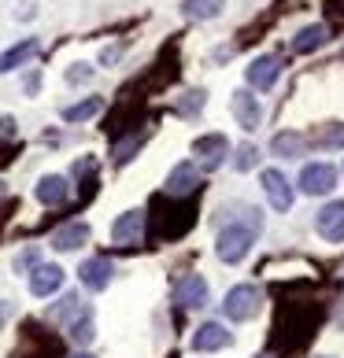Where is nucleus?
Masks as SVG:
<instances>
[{"label": "nucleus", "instance_id": "f257e3e1", "mask_svg": "<svg viewBox=\"0 0 344 358\" xmlns=\"http://www.w3.org/2000/svg\"><path fill=\"white\" fill-rule=\"evenodd\" d=\"M263 307V288L256 285H237L226 292V303H222V310H226L230 322H248V317H256Z\"/></svg>", "mask_w": 344, "mask_h": 358}, {"label": "nucleus", "instance_id": "f03ea898", "mask_svg": "<svg viewBox=\"0 0 344 358\" xmlns=\"http://www.w3.org/2000/svg\"><path fill=\"white\" fill-rule=\"evenodd\" d=\"M259 229L256 225H226V229L219 233V259L222 262H241L245 255H248V248H252V236H256Z\"/></svg>", "mask_w": 344, "mask_h": 358}, {"label": "nucleus", "instance_id": "7ed1b4c3", "mask_svg": "<svg viewBox=\"0 0 344 358\" xmlns=\"http://www.w3.org/2000/svg\"><path fill=\"white\" fill-rule=\"evenodd\" d=\"M337 189V170L329 163H308L300 170V192L303 196H326Z\"/></svg>", "mask_w": 344, "mask_h": 358}, {"label": "nucleus", "instance_id": "20e7f679", "mask_svg": "<svg viewBox=\"0 0 344 358\" xmlns=\"http://www.w3.org/2000/svg\"><path fill=\"white\" fill-rule=\"evenodd\" d=\"M78 277H82V285L89 292H104L111 285V277H115V266H111V259L92 255V259H85L82 266H78Z\"/></svg>", "mask_w": 344, "mask_h": 358}, {"label": "nucleus", "instance_id": "39448f33", "mask_svg": "<svg viewBox=\"0 0 344 358\" xmlns=\"http://www.w3.org/2000/svg\"><path fill=\"white\" fill-rule=\"evenodd\" d=\"M193 152L200 155V166L204 170H219L222 163H226V152H230V141L222 134H207V137H196Z\"/></svg>", "mask_w": 344, "mask_h": 358}, {"label": "nucleus", "instance_id": "423d86ee", "mask_svg": "<svg viewBox=\"0 0 344 358\" xmlns=\"http://www.w3.org/2000/svg\"><path fill=\"white\" fill-rule=\"evenodd\" d=\"M174 303H181L185 310H200V307H207V281H204L200 273L181 277L178 288H174Z\"/></svg>", "mask_w": 344, "mask_h": 358}, {"label": "nucleus", "instance_id": "0eeeda50", "mask_svg": "<svg viewBox=\"0 0 344 358\" xmlns=\"http://www.w3.org/2000/svg\"><path fill=\"white\" fill-rule=\"evenodd\" d=\"M263 192H267V200H270V207L274 210H289L293 207V185L285 181V174L282 170H263Z\"/></svg>", "mask_w": 344, "mask_h": 358}, {"label": "nucleus", "instance_id": "6e6552de", "mask_svg": "<svg viewBox=\"0 0 344 358\" xmlns=\"http://www.w3.org/2000/svg\"><path fill=\"white\" fill-rule=\"evenodd\" d=\"M141 236H144V210H126V215H118L115 225H111V241L115 244H141Z\"/></svg>", "mask_w": 344, "mask_h": 358}, {"label": "nucleus", "instance_id": "1a4fd4ad", "mask_svg": "<svg viewBox=\"0 0 344 358\" xmlns=\"http://www.w3.org/2000/svg\"><path fill=\"white\" fill-rule=\"evenodd\" d=\"M315 229H319V236H326V241H344V200H333L326 203L319 215H315Z\"/></svg>", "mask_w": 344, "mask_h": 358}, {"label": "nucleus", "instance_id": "9d476101", "mask_svg": "<svg viewBox=\"0 0 344 358\" xmlns=\"http://www.w3.org/2000/svg\"><path fill=\"white\" fill-rule=\"evenodd\" d=\"M277 74H282V59H277V56H256V59H252V67L245 71L248 85L259 89V92H267V89L277 82Z\"/></svg>", "mask_w": 344, "mask_h": 358}, {"label": "nucleus", "instance_id": "9b49d317", "mask_svg": "<svg viewBox=\"0 0 344 358\" xmlns=\"http://www.w3.org/2000/svg\"><path fill=\"white\" fill-rule=\"evenodd\" d=\"M230 103H233V115H237V122H241V129H248V134H252V129H259L263 108H259V100L252 96V92H248V89H237Z\"/></svg>", "mask_w": 344, "mask_h": 358}, {"label": "nucleus", "instance_id": "f8f14e48", "mask_svg": "<svg viewBox=\"0 0 344 358\" xmlns=\"http://www.w3.org/2000/svg\"><path fill=\"white\" fill-rule=\"evenodd\" d=\"M63 285V270L56 266V262H37L34 266V273H30V292L34 296H52V292H56Z\"/></svg>", "mask_w": 344, "mask_h": 358}, {"label": "nucleus", "instance_id": "ddd939ff", "mask_svg": "<svg viewBox=\"0 0 344 358\" xmlns=\"http://www.w3.org/2000/svg\"><path fill=\"white\" fill-rule=\"evenodd\" d=\"M34 196H37V203H45V207H60V203H67V196H71V185H67V178H60V174H48V178H41V181H37Z\"/></svg>", "mask_w": 344, "mask_h": 358}, {"label": "nucleus", "instance_id": "4468645a", "mask_svg": "<svg viewBox=\"0 0 344 358\" xmlns=\"http://www.w3.org/2000/svg\"><path fill=\"white\" fill-rule=\"evenodd\" d=\"M230 333H226V325H219V322H207L200 325L193 333V351H222V348H230Z\"/></svg>", "mask_w": 344, "mask_h": 358}, {"label": "nucleus", "instance_id": "2eb2a0df", "mask_svg": "<svg viewBox=\"0 0 344 358\" xmlns=\"http://www.w3.org/2000/svg\"><path fill=\"white\" fill-rule=\"evenodd\" d=\"M85 314H89V307L82 303V296H78V292H67V296H63L56 307L48 310L52 322H63V325H74L78 317H85Z\"/></svg>", "mask_w": 344, "mask_h": 358}, {"label": "nucleus", "instance_id": "dca6fc26", "mask_svg": "<svg viewBox=\"0 0 344 358\" xmlns=\"http://www.w3.org/2000/svg\"><path fill=\"white\" fill-rule=\"evenodd\" d=\"M89 241V225L85 222H71V225H63V229L52 233V248L56 251H78Z\"/></svg>", "mask_w": 344, "mask_h": 358}, {"label": "nucleus", "instance_id": "f3484780", "mask_svg": "<svg viewBox=\"0 0 344 358\" xmlns=\"http://www.w3.org/2000/svg\"><path fill=\"white\" fill-rule=\"evenodd\" d=\"M37 37H26V41H19V45H11L8 52H0V74H8V71H15V67H22L26 59H34L37 56Z\"/></svg>", "mask_w": 344, "mask_h": 358}, {"label": "nucleus", "instance_id": "a211bd4d", "mask_svg": "<svg viewBox=\"0 0 344 358\" xmlns=\"http://www.w3.org/2000/svg\"><path fill=\"white\" fill-rule=\"evenodd\" d=\"M196 189V166L193 163H178L167 178V196H189Z\"/></svg>", "mask_w": 344, "mask_h": 358}, {"label": "nucleus", "instance_id": "6ab92c4d", "mask_svg": "<svg viewBox=\"0 0 344 358\" xmlns=\"http://www.w3.org/2000/svg\"><path fill=\"white\" fill-rule=\"evenodd\" d=\"M226 0H181V15L185 19H196V22H207V19H219Z\"/></svg>", "mask_w": 344, "mask_h": 358}, {"label": "nucleus", "instance_id": "aec40b11", "mask_svg": "<svg viewBox=\"0 0 344 358\" xmlns=\"http://www.w3.org/2000/svg\"><path fill=\"white\" fill-rule=\"evenodd\" d=\"M319 45H326V26L322 22H311V26H303V30L293 37V45H289V48L303 56V52H315Z\"/></svg>", "mask_w": 344, "mask_h": 358}, {"label": "nucleus", "instance_id": "412c9836", "mask_svg": "<svg viewBox=\"0 0 344 358\" xmlns=\"http://www.w3.org/2000/svg\"><path fill=\"white\" fill-rule=\"evenodd\" d=\"M104 111V100L100 96H89V100H78L71 108H63V122H85V118L100 115Z\"/></svg>", "mask_w": 344, "mask_h": 358}, {"label": "nucleus", "instance_id": "4be33fe9", "mask_svg": "<svg viewBox=\"0 0 344 358\" xmlns=\"http://www.w3.org/2000/svg\"><path fill=\"white\" fill-rule=\"evenodd\" d=\"M303 148H308V141H303L300 134H277L270 141V152L282 155V159H296V155H303Z\"/></svg>", "mask_w": 344, "mask_h": 358}, {"label": "nucleus", "instance_id": "5701e85b", "mask_svg": "<svg viewBox=\"0 0 344 358\" xmlns=\"http://www.w3.org/2000/svg\"><path fill=\"white\" fill-rule=\"evenodd\" d=\"M67 336L74 340V343H92V336H97V325H92V314H85V317H78L74 325H67Z\"/></svg>", "mask_w": 344, "mask_h": 358}, {"label": "nucleus", "instance_id": "b1692460", "mask_svg": "<svg viewBox=\"0 0 344 358\" xmlns=\"http://www.w3.org/2000/svg\"><path fill=\"white\" fill-rule=\"evenodd\" d=\"M259 159V152L252 148V144H241V148H237V159H233V166L237 170H252V163Z\"/></svg>", "mask_w": 344, "mask_h": 358}, {"label": "nucleus", "instance_id": "393cba45", "mask_svg": "<svg viewBox=\"0 0 344 358\" xmlns=\"http://www.w3.org/2000/svg\"><path fill=\"white\" fill-rule=\"evenodd\" d=\"M34 262H37V251H26V255L15 259V270H26V266H34Z\"/></svg>", "mask_w": 344, "mask_h": 358}, {"label": "nucleus", "instance_id": "a878e982", "mask_svg": "<svg viewBox=\"0 0 344 358\" xmlns=\"http://www.w3.org/2000/svg\"><path fill=\"white\" fill-rule=\"evenodd\" d=\"M89 74H92V71L85 67V63H78V67H74V71H71L67 78H71V82H85V78H89Z\"/></svg>", "mask_w": 344, "mask_h": 358}, {"label": "nucleus", "instance_id": "bb28decb", "mask_svg": "<svg viewBox=\"0 0 344 358\" xmlns=\"http://www.w3.org/2000/svg\"><path fill=\"white\" fill-rule=\"evenodd\" d=\"M322 144H344V129H333V134H326Z\"/></svg>", "mask_w": 344, "mask_h": 358}, {"label": "nucleus", "instance_id": "cd10ccee", "mask_svg": "<svg viewBox=\"0 0 344 358\" xmlns=\"http://www.w3.org/2000/svg\"><path fill=\"white\" fill-rule=\"evenodd\" d=\"M4 317H8V303H0V322H4Z\"/></svg>", "mask_w": 344, "mask_h": 358}, {"label": "nucleus", "instance_id": "c85d7f7f", "mask_svg": "<svg viewBox=\"0 0 344 358\" xmlns=\"http://www.w3.org/2000/svg\"><path fill=\"white\" fill-rule=\"evenodd\" d=\"M71 358H92V355H85V351H78V355H71Z\"/></svg>", "mask_w": 344, "mask_h": 358}, {"label": "nucleus", "instance_id": "c756f323", "mask_svg": "<svg viewBox=\"0 0 344 358\" xmlns=\"http://www.w3.org/2000/svg\"><path fill=\"white\" fill-rule=\"evenodd\" d=\"M0 192H4V185H0Z\"/></svg>", "mask_w": 344, "mask_h": 358}, {"label": "nucleus", "instance_id": "7c9ffc66", "mask_svg": "<svg viewBox=\"0 0 344 358\" xmlns=\"http://www.w3.org/2000/svg\"><path fill=\"white\" fill-rule=\"evenodd\" d=\"M259 358H267V355H259Z\"/></svg>", "mask_w": 344, "mask_h": 358}]
</instances>
